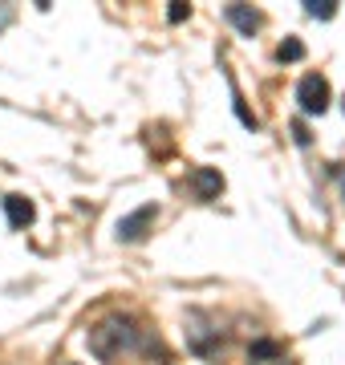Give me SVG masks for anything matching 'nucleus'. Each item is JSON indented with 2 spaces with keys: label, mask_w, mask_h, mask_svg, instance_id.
I'll use <instances>...</instances> for the list:
<instances>
[{
  "label": "nucleus",
  "mask_w": 345,
  "mask_h": 365,
  "mask_svg": "<svg viewBox=\"0 0 345 365\" xmlns=\"http://www.w3.org/2000/svg\"><path fill=\"white\" fill-rule=\"evenodd\" d=\"M187 16H191V4H183V0H175L171 9H167V21H171V25H179V21H187Z\"/></svg>",
  "instance_id": "obj_10"
},
{
  "label": "nucleus",
  "mask_w": 345,
  "mask_h": 365,
  "mask_svg": "<svg viewBox=\"0 0 345 365\" xmlns=\"http://www.w3.org/2000/svg\"><path fill=\"white\" fill-rule=\"evenodd\" d=\"M248 365H289V353H284V345L280 341H252V349H248Z\"/></svg>",
  "instance_id": "obj_4"
},
{
  "label": "nucleus",
  "mask_w": 345,
  "mask_h": 365,
  "mask_svg": "<svg viewBox=\"0 0 345 365\" xmlns=\"http://www.w3.org/2000/svg\"><path fill=\"white\" fill-rule=\"evenodd\" d=\"M277 57H280V61H301V57H305V45H301L297 37H289V41L277 49Z\"/></svg>",
  "instance_id": "obj_9"
},
{
  "label": "nucleus",
  "mask_w": 345,
  "mask_h": 365,
  "mask_svg": "<svg viewBox=\"0 0 345 365\" xmlns=\"http://www.w3.org/2000/svg\"><path fill=\"white\" fill-rule=\"evenodd\" d=\"M66 365H78V361H66Z\"/></svg>",
  "instance_id": "obj_11"
},
{
  "label": "nucleus",
  "mask_w": 345,
  "mask_h": 365,
  "mask_svg": "<svg viewBox=\"0 0 345 365\" xmlns=\"http://www.w3.org/2000/svg\"><path fill=\"white\" fill-rule=\"evenodd\" d=\"M86 341H90V353L98 357V361H114V357H122V353L138 349V325H134L130 317L110 313L90 329Z\"/></svg>",
  "instance_id": "obj_1"
},
{
  "label": "nucleus",
  "mask_w": 345,
  "mask_h": 365,
  "mask_svg": "<svg viewBox=\"0 0 345 365\" xmlns=\"http://www.w3.org/2000/svg\"><path fill=\"white\" fill-rule=\"evenodd\" d=\"M224 16H227V21H232V25L240 29V33H244V37H252L256 29L264 25V16L256 13V9H248V4H227V9H224Z\"/></svg>",
  "instance_id": "obj_5"
},
{
  "label": "nucleus",
  "mask_w": 345,
  "mask_h": 365,
  "mask_svg": "<svg viewBox=\"0 0 345 365\" xmlns=\"http://www.w3.org/2000/svg\"><path fill=\"white\" fill-rule=\"evenodd\" d=\"M155 220H159V207H155V203L130 211L126 220H118V240H122V244H138V240L146 235V227H150Z\"/></svg>",
  "instance_id": "obj_3"
},
{
  "label": "nucleus",
  "mask_w": 345,
  "mask_h": 365,
  "mask_svg": "<svg viewBox=\"0 0 345 365\" xmlns=\"http://www.w3.org/2000/svg\"><path fill=\"white\" fill-rule=\"evenodd\" d=\"M191 182H195V195L200 199H215L220 191H224V175L212 167H195L191 170Z\"/></svg>",
  "instance_id": "obj_6"
},
{
  "label": "nucleus",
  "mask_w": 345,
  "mask_h": 365,
  "mask_svg": "<svg viewBox=\"0 0 345 365\" xmlns=\"http://www.w3.org/2000/svg\"><path fill=\"white\" fill-rule=\"evenodd\" d=\"M341 106H345V102H341Z\"/></svg>",
  "instance_id": "obj_12"
},
{
  "label": "nucleus",
  "mask_w": 345,
  "mask_h": 365,
  "mask_svg": "<svg viewBox=\"0 0 345 365\" xmlns=\"http://www.w3.org/2000/svg\"><path fill=\"white\" fill-rule=\"evenodd\" d=\"M4 211H9V223H13V227L33 223V203H29L25 195H4Z\"/></svg>",
  "instance_id": "obj_7"
},
{
  "label": "nucleus",
  "mask_w": 345,
  "mask_h": 365,
  "mask_svg": "<svg viewBox=\"0 0 345 365\" xmlns=\"http://www.w3.org/2000/svg\"><path fill=\"white\" fill-rule=\"evenodd\" d=\"M305 13L317 21H329V16H337V4L333 0H305Z\"/></svg>",
  "instance_id": "obj_8"
},
{
  "label": "nucleus",
  "mask_w": 345,
  "mask_h": 365,
  "mask_svg": "<svg viewBox=\"0 0 345 365\" xmlns=\"http://www.w3.org/2000/svg\"><path fill=\"white\" fill-rule=\"evenodd\" d=\"M297 102H301V114H325L329 110V81L321 73H305L297 86Z\"/></svg>",
  "instance_id": "obj_2"
}]
</instances>
